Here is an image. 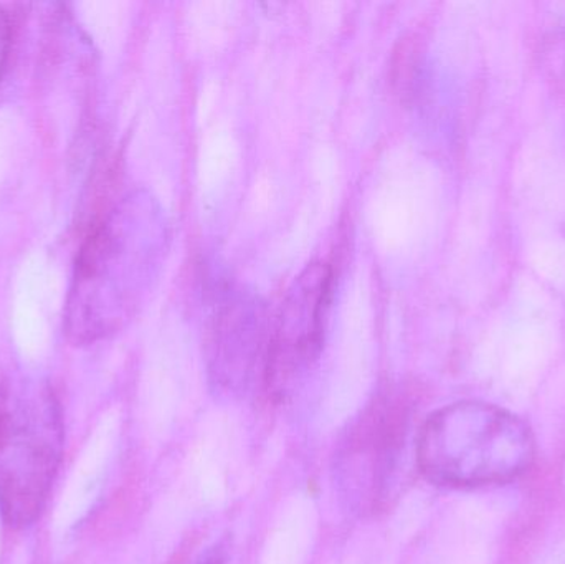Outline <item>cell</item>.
<instances>
[{"label":"cell","mask_w":565,"mask_h":564,"mask_svg":"<svg viewBox=\"0 0 565 564\" xmlns=\"http://www.w3.org/2000/svg\"><path fill=\"white\" fill-rule=\"evenodd\" d=\"M168 248V221L159 202L146 191L121 199L76 258L66 301V338L85 347L121 331L148 300Z\"/></svg>","instance_id":"cell-1"},{"label":"cell","mask_w":565,"mask_h":564,"mask_svg":"<svg viewBox=\"0 0 565 564\" xmlns=\"http://www.w3.org/2000/svg\"><path fill=\"white\" fill-rule=\"evenodd\" d=\"M536 440L516 414L494 404L465 401L428 417L417 439V464L444 487L500 486L533 466Z\"/></svg>","instance_id":"cell-2"},{"label":"cell","mask_w":565,"mask_h":564,"mask_svg":"<svg viewBox=\"0 0 565 564\" xmlns=\"http://www.w3.org/2000/svg\"><path fill=\"white\" fill-rule=\"evenodd\" d=\"M63 454L62 411L49 387L0 390V517L32 525L49 499Z\"/></svg>","instance_id":"cell-3"},{"label":"cell","mask_w":565,"mask_h":564,"mask_svg":"<svg viewBox=\"0 0 565 564\" xmlns=\"http://www.w3.org/2000/svg\"><path fill=\"white\" fill-rule=\"evenodd\" d=\"M407 419L404 404L391 391L379 394L349 427L335 454L334 479L351 512L367 515L394 499Z\"/></svg>","instance_id":"cell-4"},{"label":"cell","mask_w":565,"mask_h":564,"mask_svg":"<svg viewBox=\"0 0 565 564\" xmlns=\"http://www.w3.org/2000/svg\"><path fill=\"white\" fill-rule=\"evenodd\" d=\"M332 268L309 264L282 298L270 323L264 390L274 400L288 396L318 361L332 300Z\"/></svg>","instance_id":"cell-5"},{"label":"cell","mask_w":565,"mask_h":564,"mask_svg":"<svg viewBox=\"0 0 565 564\" xmlns=\"http://www.w3.org/2000/svg\"><path fill=\"white\" fill-rule=\"evenodd\" d=\"M270 324L264 308L245 297L232 298L215 318L209 344L212 383L228 394L247 393L260 381L264 386Z\"/></svg>","instance_id":"cell-6"},{"label":"cell","mask_w":565,"mask_h":564,"mask_svg":"<svg viewBox=\"0 0 565 564\" xmlns=\"http://www.w3.org/2000/svg\"><path fill=\"white\" fill-rule=\"evenodd\" d=\"M10 45V23L7 13L0 9V75H2L3 65H6L7 53Z\"/></svg>","instance_id":"cell-7"},{"label":"cell","mask_w":565,"mask_h":564,"mask_svg":"<svg viewBox=\"0 0 565 564\" xmlns=\"http://www.w3.org/2000/svg\"><path fill=\"white\" fill-rule=\"evenodd\" d=\"M227 562V553L222 545H215L214 549L207 550L195 564H225Z\"/></svg>","instance_id":"cell-8"}]
</instances>
